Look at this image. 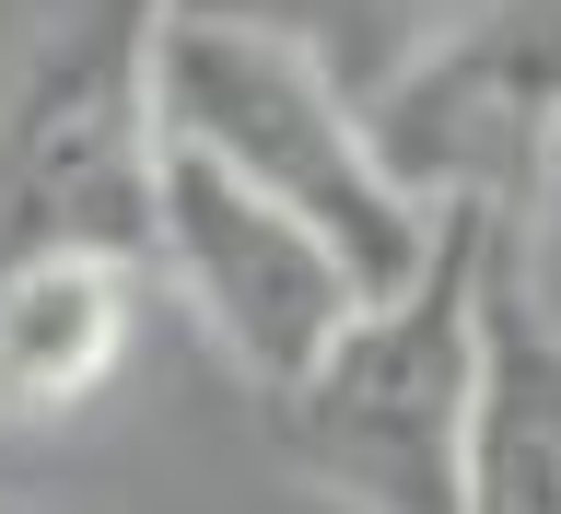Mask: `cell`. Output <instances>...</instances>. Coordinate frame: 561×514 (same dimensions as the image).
<instances>
[{
  "label": "cell",
  "mask_w": 561,
  "mask_h": 514,
  "mask_svg": "<svg viewBox=\"0 0 561 514\" xmlns=\"http://www.w3.org/2000/svg\"><path fill=\"white\" fill-rule=\"evenodd\" d=\"M129 351V270L105 258H35L0 270V433L82 410Z\"/></svg>",
  "instance_id": "obj_6"
},
{
  "label": "cell",
  "mask_w": 561,
  "mask_h": 514,
  "mask_svg": "<svg viewBox=\"0 0 561 514\" xmlns=\"http://www.w3.org/2000/svg\"><path fill=\"white\" fill-rule=\"evenodd\" d=\"M491 305L561 351V129L538 140L515 164V187L491 199Z\"/></svg>",
  "instance_id": "obj_9"
},
{
  "label": "cell",
  "mask_w": 561,
  "mask_h": 514,
  "mask_svg": "<svg viewBox=\"0 0 561 514\" xmlns=\"http://www.w3.org/2000/svg\"><path fill=\"white\" fill-rule=\"evenodd\" d=\"M550 117H561V0H491L468 35H445L421 70H398L363 105V140L421 210L445 199L491 210L515 164L550 140Z\"/></svg>",
  "instance_id": "obj_5"
},
{
  "label": "cell",
  "mask_w": 561,
  "mask_h": 514,
  "mask_svg": "<svg viewBox=\"0 0 561 514\" xmlns=\"http://www.w3.org/2000/svg\"><path fill=\"white\" fill-rule=\"evenodd\" d=\"M152 35L164 0H35L0 70V270L105 258L152 270Z\"/></svg>",
  "instance_id": "obj_2"
},
{
  "label": "cell",
  "mask_w": 561,
  "mask_h": 514,
  "mask_svg": "<svg viewBox=\"0 0 561 514\" xmlns=\"http://www.w3.org/2000/svg\"><path fill=\"white\" fill-rule=\"evenodd\" d=\"M152 270L187 293L210 351H222L257 398H280L316 351L340 340V316L363 305L340 281V258H328L293 210H270L257 187H234L222 164L175 152V140H164V175H152Z\"/></svg>",
  "instance_id": "obj_4"
},
{
  "label": "cell",
  "mask_w": 561,
  "mask_h": 514,
  "mask_svg": "<svg viewBox=\"0 0 561 514\" xmlns=\"http://www.w3.org/2000/svg\"><path fill=\"white\" fill-rule=\"evenodd\" d=\"M152 117H164L175 152H199V164H222L234 187H257L270 210H293V222L340 258V281L363 305L421 270L433 210L375 164L363 117H351L293 47L234 35V24H175L164 12V35H152Z\"/></svg>",
  "instance_id": "obj_3"
},
{
  "label": "cell",
  "mask_w": 561,
  "mask_h": 514,
  "mask_svg": "<svg viewBox=\"0 0 561 514\" xmlns=\"http://www.w3.org/2000/svg\"><path fill=\"white\" fill-rule=\"evenodd\" d=\"M456 514H561V351L491 305L480 328V398L456 456Z\"/></svg>",
  "instance_id": "obj_8"
},
{
  "label": "cell",
  "mask_w": 561,
  "mask_h": 514,
  "mask_svg": "<svg viewBox=\"0 0 561 514\" xmlns=\"http://www.w3.org/2000/svg\"><path fill=\"white\" fill-rule=\"evenodd\" d=\"M164 12L175 24H234V35L293 47V59L363 117L398 70H421L445 35H468L491 0H164Z\"/></svg>",
  "instance_id": "obj_7"
},
{
  "label": "cell",
  "mask_w": 561,
  "mask_h": 514,
  "mask_svg": "<svg viewBox=\"0 0 561 514\" xmlns=\"http://www.w3.org/2000/svg\"><path fill=\"white\" fill-rule=\"evenodd\" d=\"M550 129H561V117H550Z\"/></svg>",
  "instance_id": "obj_10"
},
{
  "label": "cell",
  "mask_w": 561,
  "mask_h": 514,
  "mask_svg": "<svg viewBox=\"0 0 561 514\" xmlns=\"http://www.w3.org/2000/svg\"><path fill=\"white\" fill-rule=\"evenodd\" d=\"M480 328H491V210L445 199L421 270L375 305H351L340 340L270 398L293 468L340 491L351 514H456Z\"/></svg>",
  "instance_id": "obj_1"
}]
</instances>
